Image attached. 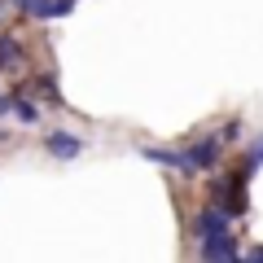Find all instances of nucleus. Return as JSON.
Here are the masks:
<instances>
[{
    "instance_id": "f257e3e1",
    "label": "nucleus",
    "mask_w": 263,
    "mask_h": 263,
    "mask_svg": "<svg viewBox=\"0 0 263 263\" xmlns=\"http://www.w3.org/2000/svg\"><path fill=\"white\" fill-rule=\"evenodd\" d=\"M215 206L224 211V215H246V176L219 180L215 184Z\"/></svg>"
},
{
    "instance_id": "f03ea898",
    "label": "nucleus",
    "mask_w": 263,
    "mask_h": 263,
    "mask_svg": "<svg viewBox=\"0 0 263 263\" xmlns=\"http://www.w3.org/2000/svg\"><path fill=\"white\" fill-rule=\"evenodd\" d=\"M202 263H241L237 241H233L228 233H219V237H202Z\"/></svg>"
},
{
    "instance_id": "7ed1b4c3",
    "label": "nucleus",
    "mask_w": 263,
    "mask_h": 263,
    "mask_svg": "<svg viewBox=\"0 0 263 263\" xmlns=\"http://www.w3.org/2000/svg\"><path fill=\"white\" fill-rule=\"evenodd\" d=\"M48 154H53V158H79V154H84V141H79V136H70V132H48Z\"/></svg>"
},
{
    "instance_id": "20e7f679",
    "label": "nucleus",
    "mask_w": 263,
    "mask_h": 263,
    "mask_svg": "<svg viewBox=\"0 0 263 263\" xmlns=\"http://www.w3.org/2000/svg\"><path fill=\"white\" fill-rule=\"evenodd\" d=\"M184 154H189V162H193L197 171H211L219 162V141H215V136H206V141H197L193 149H184Z\"/></svg>"
},
{
    "instance_id": "39448f33",
    "label": "nucleus",
    "mask_w": 263,
    "mask_h": 263,
    "mask_svg": "<svg viewBox=\"0 0 263 263\" xmlns=\"http://www.w3.org/2000/svg\"><path fill=\"white\" fill-rule=\"evenodd\" d=\"M145 154V158H149V162H162V167H171V171H184V176H193V162H189V154H176V149H154V145H149V149H141Z\"/></svg>"
},
{
    "instance_id": "423d86ee",
    "label": "nucleus",
    "mask_w": 263,
    "mask_h": 263,
    "mask_svg": "<svg viewBox=\"0 0 263 263\" xmlns=\"http://www.w3.org/2000/svg\"><path fill=\"white\" fill-rule=\"evenodd\" d=\"M219 233H228V215L219 206L202 211V215H197V237H219Z\"/></svg>"
},
{
    "instance_id": "0eeeda50",
    "label": "nucleus",
    "mask_w": 263,
    "mask_h": 263,
    "mask_svg": "<svg viewBox=\"0 0 263 263\" xmlns=\"http://www.w3.org/2000/svg\"><path fill=\"white\" fill-rule=\"evenodd\" d=\"M13 62H22V44H18L13 35H0V70L13 66Z\"/></svg>"
},
{
    "instance_id": "6e6552de",
    "label": "nucleus",
    "mask_w": 263,
    "mask_h": 263,
    "mask_svg": "<svg viewBox=\"0 0 263 263\" xmlns=\"http://www.w3.org/2000/svg\"><path fill=\"white\" fill-rule=\"evenodd\" d=\"M13 114H18L22 123H40V110L31 101H22V97H13Z\"/></svg>"
},
{
    "instance_id": "1a4fd4ad",
    "label": "nucleus",
    "mask_w": 263,
    "mask_h": 263,
    "mask_svg": "<svg viewBox=\"0 0 263 263\" xmlns=\"http://www.w3.org/2000/svg\"><path fill=\"white\" fill-rule=\"evenodd\" d=\"M35 88L48 97V101H57V84H53V75H40V79H35Z\"/></svg>"
},
{
    "instance_id": "9d476101",
    "label": "nucleus",
    "mask_w": 263,
    "mask_h": 263,
    "mask_svg": "<svg viewBox=\"0 0 263 263\" xmlns=\"http://www.w3.org/2000/svg\"><path fill=\"white\" fill-rule=\"evenodd\" d=\"M259 167H263V141L254 145L250 154H246V171H259Z\"/></svg>"
},
{
    "instance_id": "9b49d317",
    "label": "nucleus",
    "mask_w": 263,
    "mask_h": 263,
    "mask_svg": "<svg viewBox=\"0 0 263 263\" xmlns=\"http://www.w3.org/2000/svg\"><path fill=\"white\" fill-rule=\"evenodd\" d=\"M241 263H263V246H254L250 254H241Z\"/></svg>"
},
{
    "instance_id": "f8f14e48",
    "label": "nucleus",
    "mask_w": 263,
    "mask_h": 263,
    "mask_svg": "<svg viewBox=\"0 0 263 263\" xmlns=\"http://www.w3.org/2000/svg\"><path fill=\"white\" fill-rule=\"evenodd\" d=\"M9 110H13V97H0V119H5Z\"/></svg>"
}]
</instances>
